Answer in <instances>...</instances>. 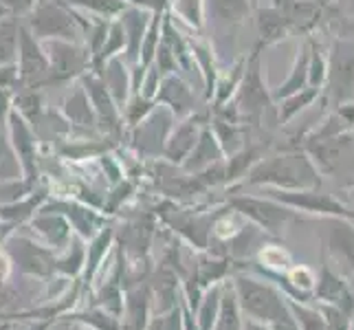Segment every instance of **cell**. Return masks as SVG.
<instances>
[{"mask_svg":"<svg viewBox=\"0 0 354 330\" xmlns=\"http://www.w3.org/2000/svg\"><path fill=\"white\" fill-rule=\"evenodd\" d=\"M145 330H185V317H183V306L167 309L163 313H152L148 328Z\"/></svg>","mask_w":354,"mask_h":330,"instance_id":"obj_34","label":"cell"},{"mask_svg":"<svg viewBox=\"0 0 354 330\" xmlns=\"http://www.w3.org/2000/svg\"><path fill=\"white\" fill-rule=\"evenodd\" d=\"M20 172H22V165L18 161V154L11 150L7 139L0 134V183L20 178Z\"/></svg>","mask_w":354,"mask_h":330,"instance_id":"obj_35","label":"cell"},{"mask_svg":"<svg viewBox=\"0 0 354 330\" xmlns=\"http://www.w3.org/2000/svg\"><path fill=\"white\" fill-rule=\"evenodd\" d=\"M53 212H62V216L71 223V227H75L82 236H97L102 225V218L95 216L91 210H82V207H71V205H55Z\"/></svg>","mask_w":354,"mask_h":330,"instance_id":"obj_24","label":"cell"},{"mask_svg":"<svg viewBox=\"0 0 354 330\" xmlns=\"http://www.w3.org/2000/svg\"><path fill=\"white\" fill-rule=\"evenodd\" d=\"M68 317H71L73 322L84 324V326H88V328H93V330H121L119 317L113 315V313H108L106 309H100V306L88 309L86 313L68 315Z\"/></svg>","mask_w":354,"mask_h":330,"instance_id":"obj_28","label":"cell"},{"mask_svg":"<svg viewBox=\"0 0 354 330\" xmlns=\"http://www.w3.org/2000/svg\"><path fill=\"white\" fill-rule=\"evenodd\" d=\"M326 73H328V55L319 42L310 40V59H308V86L324 91L326 84Z\"/></svg>","mask_w":354,"mask_h":330,"instance_id":"obj_31","label":"cell"},{"mask_svg":"<svg viewBox=\"0 0 354 330\" xmlns=\"http://www.w3.org/2000/svg\"><path fill=\"white\" fill-rule=\"evenodd\" d=\"M255 29H258L260 35V46L275 44L290 33L282 11L277 7H260L258 14H255Z\"/></svg>","mask_w":354,"mask_h":330,"instance_id":"obj_17","label":"cell"},{"mask_svg":"<svg viewBox=\"0 0 354 330\" xmlns=\"http://www.w3.org/2000/svg\"><path fill=\"white\" fill-rule=\"evenodd\" d=\"M271 330H299L295 317H290V320H282V322H275V324H268Z\"/></svg>","mask_w":354,"mask_h":330,"instance_id":"obj_45","label":"cell"},{"mask_svg":"<svg viewBox=\"0 0 354 330\" xmlns=\"http://www.w3.org/2000/svg\"><path fill=\"white\" fill-rule=\"evenodd\" d=\"M71 3L100 11V14H117V11H121V7H124L121 0H71Z\"/></svg>","mask_w":354,"mask_h":330,"instance_id":"obj_42","label":"cell"},{"mask_svg":"<svg viewBox=\"0 0 354 330\" xmlns=\"http://www.w3.org/2000/svg\"><path fill=\"white\" fill-rule=\"evenodd\" d=\"M42 201V194L40 196H33L29 201H22V203H5L0 205V220H5V223H20V220H24L27 216H31L35 212V207L40 205Z\"/></svg>","mask_w":354,"mask_h":330,"instance_id":"obj_36","label":"cell"},{"mask_svg":"<svg viewBox=\"0 0 354 330\" xmlns=\"http://www.w3.org/2000/svg\"><path fill=\"white\" fill-rule=\"evenodd\" d=\"M163 100L172 104V108L176 110V113H185L192 104V95L185 89V84H180L178 80L169 77L163 82Z\"/></svg>","mask_w":354,"mask_h":330,"instance_id":"obj_37","label":"cell"},{"mask_svg":"<svg viewBox=\"0 0 354 330\" xmlns=\"http://www.w3.org/2000/svg\"><path fill=\"white\" fill-rule=\"evenodd\" d=\"M178 11L194 27L203 24V0H178Z\"/></svg>","mask_w":354,"mask_h":330,"instance_id":"obj_41","label":"cell"},{"mask_svg":"<svg viewBox=\"0 0 354 330\" xmlns=\"http://www.w3.org/2000/svg\"><path fill=\"white\" fill-rule=\"evenodd\" d=\"M319 95H322V91L319 89H313V86H306V89H301L297 93H292L290 97L282 100V106H279V121H282V124H286V121H290L297 113H301L304 108L313 106V102Z\"/></svg>","mask_w":354,"mask_h":330,"instance_id":"obj_27","label":"cell"},{"mask_svg":"<svg viewBox=\"0 0 354 330\" xmlns=\"http://www.w3.org/2000/svg\"><path fill=\"white\" fill-rule=\"evenodd\" d=\"M33 31L40 38H64L73 40L77 35V20L73 14L55 3H44L35 9V14L31 18Z\"/></svg>","mask_w":354,"mask_h":330,"instance_id":"obj_8","label":"cell"},{"mask_svg":"<svg viewBox=\"0 0 354 330\" xmlns=\"http://www.w3.org/2000/svg\"><path fill=\"white\" fill-rule=\"evenodd\" d=\"M84 264H86V249L82 247L80 240H71L64 258L55 260V271L66 277H77L84 271Z\"/></svg>","mask_w":354,"mask_h":330,"instance_id":"obj_29","label":"cell"},{"mask_svg":"<svg viewBox=\"0 0 354 330\" xmlns=\"http://www.w3.org/2000/svg\"><path fill=\"white\" fill-rule=\"evenodd\" d=\"M268 199L282 203L286 207L310 214H330L339 218H350L352 210L328 194H319L317 190H266Z\"/></svg>","mask_w":354,"mask_h":330,"instance_id":"obj_6","label":"cell"},{"mask_svg":"<svg viewBox=\"0 0 354 330\" xmlns=\"http://www.w3.org/2000/svg\"><path fill=\"white\" fill-rule=\"evenodd\" d=\"M11 130H14V148L20 156V165L27 172V178L33 181L35 178V154H33V139L29 128L24 126V121L14 115L11 117Z\"/></svg>","mask_w":354,"mask_h":330,"instance_id":"obj_19","label":"cell"},{"mask_svg":"<svg viewBox=\"0 0 354 330\" xmlns=\"http://www.w3.org/2000/svg\"><path fill=\"white\" fill-rule=\"evenodd\" d=\"M152 315L150 286H137L126 293L124 311H121V330H145Z\"/></svg>","mask_w":354,"mask_h":330,"instance_id":"obj_11","label":"cell"},{"mask_svg":"<svg viewBox=\"0 0 354 330\" xmlns=\"http://www.w3.org/2000/svg\"><path fill=\"white\" fill-rule=\"evenodd\" d=\"M212 330H242V311L238 306L234 284H223L221 313H218V320Z\"/></svg>","mask_w":354,"mask_h":330,"instance_id":"obj_23","label":"cell"},{"mask_svg":"<svg viewBox=\"0 0 354 330\" xmlns=\"http://www.w3.org/2000/svg\"><path fill=\"white\" fill-rule=\"evenodd\" d=\"M86 86H88V93L93 95V104L97 106V113H100L102 121H104V126L108 124V128H117V113H115V108L111 104V97H108L106 89H104V84L100 80H86Z\"/></svg>","mask_w":354,"mask_h":330,"instance_id":"obj_30","label":"cell"},{"mask_svg":"<svg viewBox=\"0 0 354 330\" xmlns=\"http://www.w3.org/2000/svg\"><path fill=\"white\" fill-rule=\"evenodd\" d=\"M18 48V27L14 20L0 22V64L14 62Z\"/></svg>","mask_w":354,"mask_h":330,"instance_id":"obj_33","label":"cell"},{"mask_svg":"<svg viewBox=\"0 0 354 330\" xmlns=\"http://www.w3.org/2000/svg\"><path fill=\"white\" fill-rule=\"evenodd\" d=\"M5 108H7V95L0 91V119H3V115H5Z\"/></svg>","mask_w":354,"mask_h":330,"instance_id":"obj_48","label":"cell"},{"mask_svg":"<svg viewBox=\"0 0 354 330\" xmlns=\"http://www.w3.org/2000/svg\"><path fill=\"white\" fill-rule=\"evenodd\" d=\"M14 82V68H0V89L9 86Z\"/></svg>","mask_w":354,"mask_h":330,"instance_id":"obj_47","label":"cell"},{"mask_svg":"<svg viewBox=\"0 0 354 330\" xmlns=\"http://www.w3.org/2000/svg\"><path fill=\"white\" fill-rule=\"evenodd\" d=\"M113 242V231H102V234L93 236V244L86 251V264H84V282H91L95 277V273L100 271L102 262L106 260V253H108V247H111Z\"/></svg>","mask_w":354,"mask_h":330,"instance_id":"obj_25","label":"cell"},{"mask_svg":"<svg viewBox=\"0 0 354 330\" xmlns=\"http://www.w3.org/2000/svg\"><path fill=\"white\" fill-rule=\"evenodd\" d=\"M33 229L51 249H66L71 242V223L62 214H40L33 218Z\"/></svg>","mask_w":354,"mask_h":330,"instance_id":"obj_15","label":"cell"},{"mask_svg":"<svg viewBox=\"0 0 354 330\" xmlns=\"http://www.w3.org/2000/svg\"><path fill=\"white\" fill-rule=\"evenodd\" d=\"M308 59H310V40H306L301 44V48L297 51L295 62H292V66H290L286 82L279 84L277 91L271 95L273 100L282 102V100H286V97H290L292 93H297V91L308 86Z\"/></svg>","mask_w":354,"mask_h":330,"instance_id":"obj_16","label":"cell"},{"mask_svg":"<svg viewBox=\"0 0 354 330\" xmlns=\"http://www.w3.org/2000/svg\"><path fill=\"white\" fill-rule=\"evenodd\" d=\"M306 152L319 174H339L354 169V137L352 132L337 134L330 139L306 141Z\"/></svg>","mask_w":354,"mask_h":330,"instance_id":"obj_4","label":"cell"},{"mask_svg":"<svg viewBox=\"0 0 354 330\" xmlns=\"http://www.w3.org/2000/svg\"><path fill=\"white\" fill-rule=\"evenodd\" d=\"M20 73L27 82H40L48 75V62L27 29H20Z\"/></svg>","mask_w":354,"mask_h":330,"instance_id":"obj_13","label":"cell"},{"mask_svg":"<svg viewBox=\"0 0 354 330\" xmlns=\"http://www.w3.org/2000/svg\"><path fill=\"white\" fill-rule=\"evenodd\" d=\"M134 3H141V0H134Z\"/></svg>","mask_w":354,"mask_h":330,"instance_id":"obj_51","label":"cell"},{"mask_svg":"<svg viewBox=\"0 0 354 330\" xmlns=\"http://www.w3.org/2000/svg\"><path fill=\"white\" fill-rule=\"evenodd\" d=\"M66 115L71 121H75L80 126L93 124V115H91L88 100H86V95H84V91H75L66 100Z\"/></svg>","mask_w":354,"mask_h":330,"instance_id":"obj_38","label":"cell"},{"mask_svg":"<svg viewBox=\"0 0 354 330\" xmlns=\"http://www.w3.org/2000/svg\"><path fill=\"white\" fill-rule=\"evenodd\" d=\"M275 7L282 11L290 33H310L322 20V5L317 0H277Z\"/></svg>","mask_w":354,"mask_h":330,"instance_id":"obj_10","label":"cell"},{"mask_svg":"<svg viewBox=\"0 0 354 330\" xmlns=\"http://www.w3.org/2000/svg\"><path fill=\"white\" fill-rule=\"evenodd\" d=\"M231 207L242 214L251 218L255 225H258L260 229H266L271 231V234H279L286 223H290L292 218H295V214L290 212V207L277 203L273 199H253V196H238L231 201Z\"/></svg>","mask_w":354,"mask_h":330,"instance_id":"obj_7","label":"cell"},{"mask_svg":"<svg viewBox=\"0 0 354 330\" xmlns=\"http://www.w3.org/2000/svg\"><path fill=\"white\" fill-rule=\"evenodd\" d=\"M73 330H82V328L80 326H73Z\"/></svg>","mask_w":354,"mask_h":330,"instance_id":"obj_49","label":"cell"},{"mask_svg":"<svg viewBox=\"0 0 354 330\" xmlns=\"http://www.w3.org/2000/svg\"><path fill=\"white\" fill-rule=\"evenodd\" d=\"M288 309L292 315H295V322H297V326H301V330H330L328 322L317 311L297 306L295 302H288Z\"/></svg>","mask_w":354,"mask_h":330,"instance_id":"obj_39","label":"cell"},{"mask_svg":"<svg viewBox=\"0 0 354 330\" xmlns=\"http://www.w3.org/2000/svg\"><path fill=\"white\" fill-rule=\"evenodd\" d=\"M229 264L225 260H201L196 273H194V282H196L203 291L209 288L212 284H218L225 277Z\"/></svg>","mask_w":354,"mask_h":330,"instance_id":"obj_32","label":"cell"},{"mask_svg":"<svg viewBox=\"0 0 354 330\" xmlns=\"http://www.w3.org/2000/svg\"><path fill=\"white\" fill-rule=\"evenodd\" d=\"M31 5H35V0H3V7L9 11H24Z\"/></svg>","mask_w":354,"mask_h":330,"instance_id":"obj_43","label":"cell"},{"mask_svg":"<svg viewBox=\"0 0 354 330\" xmlns=\"http://www.w3.org/2000/svg\"><path fill=\"white\" fill-rule=\"evenodd\" d=\"M48 46H51V71H48V75L53 80H66L84 68L86 55L77 46L68 44L66 40L64 42L53 40Z\"/></svg>","mask_w":354,"mask_h":330,"instance_id":"obj_12","label":"cell"},{"mask_svg":"<svg viewBox=\"0 0 354 330\" xmlns=\"http://www.w3.org/2000/svg\"><path fill=\"white\" fill-rule=\"evenodd\" d=\"M234 291L240 311L251 320H258L262 324H275L292 317L288 304L268 282H260V279L249 275H238L234 282Z\"/></svg>","mask_w":354,"mask_h":330,"instance_id":"obj_2","label":"cell"},{"mask_svg":"<svg viewBox=\"0 0 354 330\" xmlns=\"http://www.w3.org/2000/svg\"><path fill=\"white\" fill-rule=\"evenodd\" d=\"M352 14H354V0H352Z\"/></svg>","mask_w":354,"mask_h":330,"instance_id":"obj_50","label":"cell"},{"mask_svg":"<svg viewBox=\"0 0 354 330\" xmlns=\"http://www.w3.org/2000/svg\"><path fill=\"white\" fill-rule=\"evenodd\" d=\"M242 330H271V328H268V324H262L258 320L247 317V320H242Z\"/></svg>","mask_w":354,"mask_h":330,"instance_id":"obj_46","label":"cell"},{"mask_svg":"<svg viewBox=\"0 0 354 330\" xmlns=\"http://www.w3.org/2000/svg\"><path fill=\"white\" fill-rule=\"evenodd\" d=\"M249 0H209L212 18L223 27H238L249 16Z\"/></svg>","mask_w":354,"mask_h":330,"instance_id":"obj_20","label":"cell"},{"mask_svg":"<svg viewBox=\"0 0 354 330\" xmlns=\"http://www.w3.org/2000/svg\"><path fill=\"white\" fill-rule=\"evenodd\" d=\"M221 158H223V145L218 143L212 130H205L198 137L196 145L192 148V152L187 154L185 169L187 172H203V169L221 163Z\"/></svg>","mask_w":354,"mask_h":330,"instance_id":"obj_14","label":"cell"},{"mask_svg":"<svg viewBox=\"0 0 354 330\" xmlns=\"http://www.w3.org/2000/svg\"><path fill=\"white\" fill-rule=\"evenodd\" d=\"M324 91L333 106L354 102V40L339 35L333 42Z\"/></svg>","mask_w":354,"mask_h":330,"instance_id":"obj_3","label":"cell"},{"mask_svg":"<svg viewBox=\"0 0 354 330\" xmlns=\"http://www.w3.org/2000/svg\"><path fill=\"white\" fill-rule=\"evenodd\" d=\"M292 279H297V284H301L304 288H308L315 279H313V275H310V271H306V268H297L295 273H292Z\"/></svg>","mask_w":354,"mask_h":330,"instance_id":"obj_44","label":"cell"},{"mask_svg":"<svg viewBox=\"0 0 354 330\" xmlns=\"http://www.w3.org/2000/svg\"><path fill=\"white\" fill-rule=\"evenodd\" d=\"M317 293H319V297L326 300V302H333L335 309L344 311L346 315L352 311L354 306V300L350 297V293L346 288V284L341 282V279L337 275H333L328 268H324L322 273V279H319V288H317Z\"/></svg>","mask_w":354,"mask_h":330,"instance_id":"obj_22","label":"cell"},{"mask_svg":"<svg viewBox=\"0 0 354 330\" xmlns=\"http://www.w3.org/2000/svg\"><path fill=\"white\" fill-rule=\"evenodd\" d=\"M249 185H273L277 190H317L322 174L306 152H284L260 158L249 169Z\"/></svg>","mask_w":354,"mask_h":330,"instance_id":"obj_1","label":"cell"},{"mask_svg":"<svg viewBox=\"0 0 354 330\" xmlns=\"http://www.w3.org/2000/svg\"><path fill=\"white\" fill-rule=\"evenodd\" d=\"M221 302H223V284H212L209 288H205L203 297L196 306V328L198 330H212L216 320H218V313H221Z\"/></svg>","mask_w":354,"mask_h":330,"instance_id":"obj_21","label":"cell"},{"mask_svg":"<svg viewBox=\"0 0 354 330\" xmlns=\"http://www.w3.org/2000/svg\"><path fill=\"white\" fill-rule=\"evenodd\" d=\"M330 251L337 260L354 271V227L344 218H337L330 229Z\"/></svg>","mask_w":354,"mask_h":330,"instance_id":"obj_18","label":"cell"},{"mask_svg":"<svg viewBox=\"0 0 354 330\" xmlns=\"http://www.w3.org/2000/svg\"><path fill=\"white\" fill-rule=\"evenodd\" d=\"M238 106L236 110L247 119L260 121L264 115V110L268 108L273 97L268 95L266 84L262 80V66H260V53L253 51V55L247 59V66H244L242 80L238 84Z\"/></svg>","mask_w":354,"mask_h":330,"instance_id":"obj_5","label":"cell"},{"mask_svg":"<svg viewBox=\"0 0 354 330\" xmlns=\"http://www.w3.org/2000/svg\"><path fill=\"white\" fill-rule=\"evenodd\" d=\"M7 251H9L11 258H14L16 266L22 273L44 277V275L55 271V258L51 255V251L44 249V247H38V244L31 242V240L14 238L9 242Z\"/></svg>","mask_w":354,"mask_h":330,"instance_id":"obj_9","label":"cell"},{"mask_svg":"<svg viewBox=\"0 0 354 330\" xmlns=\"http://www.w3.org/2000/svg\"><path fill=\"white\" fill-rule=\"evenodd\" d=\"M108 86L113 89V93H115V97L119 102H124V97H126V75H124V71H121L119 59H113V62L108 64Z\"/></svg>","mask_w":354,"mask_h":330,"instance_id":"obj_40","label":"cell"},{"mask_svg":"<svg viewBox=\"0 0 354 330\" xmlns=\"http://www.w3.org/2000/svg\"><path fill=\"white\" fill-rule=\"evenodd\" d=\"M198 141V132H196V126L194 124H185V126H180L176 132H174V137L172 141L167 143V150H165V156L169 158V161H174V163H180L183 158H185L192 148L196 145Z\"/></svg>","mask_w":354,"mask_h":330,"instance_id":"obj_26","label":"cell"}]
</instances>
